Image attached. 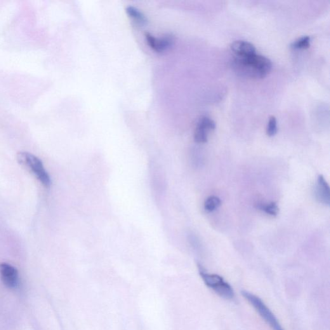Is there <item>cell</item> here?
Masks as SVG:
<instances>
[{
  "instance_id": "cell-2",
  "label": "cell",
  "mask_w": 330,
  "mask_h": 330,
  "mask_svg": "<svg viewBox=\"0 0 330 330\" xmlns=\"http://www.w3.org/2000/svg\"><path fill=\"white\" fill-rule=\"evenodd\" d=\"M18 161L22 166L34 174L39 182L46 187L51 185V180L45 169L43 162L38 157L27 152H20L17 155Z\"/></svg>"
},
{
  "instance_id": "cell-8",
  "label": "cell",
  "mask_w": 330,
  "mask_h": 330,
  "mask_svg": "<svg viewBox=\"0 0 330 330\" xmlns=\"http://www.w3.org/2000/svg\"><path fill=\"white\" fill-rule=\"evenodd\" d=\"M315 196L318 201L327 206L330 204V189L328 184L322 175L317 178L315 188Z\"/></svg>"
},
{
  "instance_id": "cell-3",
  "label": "cell",
  "mask_w": 330,
  "mask_h": 330,
  "mask_svg": "<svg viewBox=\"0 0 330 330\" xmlns=\"http://www.w3.org/2000/svg\"><path fill=\"white\" fill-rule=\"evenodd\" d=\"M198 267L202 280L210 289L226 300H232L234 298L235 293L232 287L222 277L207 273L201 266L199 265Z\"/></svg>"
},
{
  "instance_id": "cell-4",
  "label": "cell",
  "mask_w": 330,
  "mask_h": 330,
  "mask_svg": "<svg viewBox=\"0 0 330 330\" xmlns=\"http://www.w3.org/2000/svg\"><path fill=\"white\" fill-rule=\"evenodd\" d=\"M242 296L255 309L257 312L273 330H284L279 320L267 306L256 295L247 291H242Z\"/></svg>"
},
{
  "instance_id": "cell-6",
  "label": "cell",
  "mask_w": 330,
  "mask_h": 330,
  "mask_svg": "<svg viewBox=\"0 0 330 330\" xmlns=\"http://www.w3.org/2000/svg\"><path fill=\"white\" fill-rule=\"evenodd\" d=\"M145 37L148 46L158 53H162L171 48L174 42V37L171 35H166L159 38H156L150 33L147 32L145 33Z\"/></svg>"
},
{
  "instance_id": "cell-11",
  "label": "cell",
  "mask_w": 330,
  "mask_h": 330,
  "mask_svg": "<svg viewBox=\"0 0 330 330\" xmlns=\"http://www.w3.org/2000/svg\"><path fill=\"white\" fill-rule=\"evenodd\" d=\"M221 199L218 197L212 195V196H210L205 200L204 207L205 211L211 212L216 211L217 209L221 206Z\"/></svg>"
},
{
  "instance_id": "cell-12",
  "label": "cell",
  "mask_w": 330,
  "mask_h": 330,
  "mask_svg": "<svg viewBox=\"0 0 330 330\" xmlns=\"http://www.w3.org/2000/svg\"><path fill=\"white\" fill-rule=\"evenodd\" d=\"M310 46V37L308 36H304L295 40L291 45L292 48L295 49H307Z\"/></svg>"
},
{
  "instance_id": "cell-10",
  "label": "cell",
  "mask_w": 330,
  "mask_h": 330,
  "mask_svg": "<svg viewBox=\"0 0 330 330\" xmlns=\"http://www.w3.org/2000/svg\"><path fill=\"white\" fill-rule=\"evenodd\" d=\"M126 13L130 18L133 19L137 24L143 26L147 24V18L143 15L142 12L133 6H129L126 8Z\"/></svg>"
},
{
  "instance_id": "cell-13",
  "label": "cell",
  "mask_w": 330,
  "mask_h": 330,
  "mask_svg": "<svg viewBox=\"0 0 330 330\" xmlns=\"http://www.w3.org/2000/svg\"><path fill=\"white\" fill-rule=\"evenodd\" d=\"M259 209L266 214L272 216H276L279 214V207L275 202H271L268 204H261L259 206Z\"/></svg>"
},
{
  "instance_id": "cell-14",
  "label": "cell",
  "mask_w": 330,
  "mask_h": 330,
  "mask_svg": "<svg viewBox=\"0 0 330 330\" xmlns=\"http://www.w3.org/2000/svg\"><path fill=\"white\" fill-rule=\"evenodd\" d=\"M277 133V122L275 116H271L266 127V134L270 137L275 136Z\"/></svg>"
},
{
  "instance_id": "cell-5",
  "label": "cell",
  "mask_w": 330,
  "mask_h": 330,
  "mask_svg": "<svg viewBox=\"0 0 330 330\" xmlns=\"http://www.w3.org/2000/svg\"><path fill=\"white\" fill-rule=\"evenodd\" d=\"M216 129V122L211 117L202 116L197 122L194 132V140L198 143H204L208 141L209 131Z\"/></svg>"
},
{
  "instance_id": "cell-9",
  "label": "cell",
  "mask_w": 330,
  "mask_h": 330,
  "mask_svg": "<svg viewBox=\"0 0 330 330\" xmlns=\"http://www.w3.org/2000/svg\"><path fill=\"white\" fill-rule=\"evenodd\" d=\"M230 48L236 57H247L256 53L255 46L244 40H237L231 44Z\"/></svg>"
},
{
  "instance_id": "cell-1",
  "label": "cell",
  "mask_w": 330,
  "mask_h": 330,
  "mask_svg": "<svg viewBox=\"0 0 330 330\" xmlns=\"http://www.w3.org/2000/svg\"><path fill=\"white\" fill-rule=\"evenodd\" d=\"M232 67L235 72L241 76L260 79L270 72L272 63L269 58L256 53L247 57H235Z\"/></svg>"
},
{
  "instance_id": "cell-7",
  "label": "cell",
  "mask_w": 330,
  "mask_h": 330,
  "mask_svg": "<svg viewBox=\"0 0 330 330\" xmlns=\"http://www.w3.org/2000/svg\"><path fill=\"white\" fill-rule=\"evenodd\" d=\"M0 275L3 283L9 288H15L18 284V272L8 263L0 264Z\"/></svg>"
}]
</instances>
